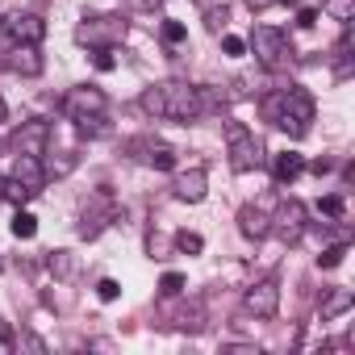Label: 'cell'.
I'll use <instances>...</instances> for the list:
<instances>
[{
    "mask_svg": "<svg viewBox=\"0 0 355 355\" xmlns=\"http://www.w3.org/2000/svg\"><path fill=\"white\" fill-rule=\"evenodd\" d=\"M263 117H268L272 125H280L288 138H305L309 125H313V96H309L301 84L276 88L272 96H263Z\"/></svg>",
    "mask_w": 355,
    "mask_h": 355,
    "instance_id": "cell-1",
    "label": "cell"
},
{
    "mask_svg": "<svg viewBox=\"0 0 355 355\" xmlns=\"http://www.w3.org/2000/svg\"><path fill=\"white\" fill-rule=\"evenodd\" d=\"M138 105L150 117H167V121H180V125H189V121H197L205 113L201 88H193V84H155V88L142 92Z\"/></svg>",
    "mask_w": 355,
    "mask_h": 355,
    "instance_id": "cell-2",
    "label": "cell"
},
{
    "mask_svg": "<svg viewBox=\"0 0 355 355\" xmlns=\"http://www.w3.org/2000/svg\"><path fill=\"white\" fill-rule=\"evenodd\" d=\"M247 51H251V55H255L268 71H280V67H288V63H293L288 34H284V30H276V26H259V30L251 34Z\"/></svg>",
    "mask_w": 355,
    "mask_h": 355,
    "instance_id": "cell-3",
    "label": "cell"
},
{
    "mask_svg": "<svg viewBox=\"0 0 355 355\" xmlns=\"http://www.w3.org/2000/svg\"><path fill=\"white\" fill-rule=\"evenodd\" d=\"M226 155H230L234 171H251V167L263 163V146H259L255 130L243 125V121H226Z\"/></svg>",
    "mask_w": 355,
    "mask_h": 355,
    "instance_id": "cell-4",
    "label": "cell"
},
{
    "mask_svg": "<svg viewBox=\"0 0 355 355\" xmlns=\"http://www.w3.org/2000/svg\"><path fill=\"white\" fill-rule=\"evenodd\" d=\"M117 222V201H113V193H92L88 201H84V214H80V239H96L101 230H109Z\"/></svg>",
    "mask_w": 355,
    "mask_h": 355,
    "instance_id": "cell-5",
    "label": "cell"
},
{
    "mask_svg": "<svg viewBox=\"0 0 355 355\" xmlns=\"http://www.w3.org/2000/svg\"><path fill=\"white\" fill-rule=\"evenodd\" d=\"M0 34L9 42H26V46H42L46 38V21L38 13H13V17H0Z\"/></svg>",
    "mask_w": 355,
    "mask_h": 355,
    "instance_id": "cell-6",
    "label": "cell"
},
{
    "mask_svg": "<svg viewBox=\"0 0 355 355\" xmlns=\"http://www.w3.org/2000/svg\"><path fill=\"white\" fill-rule=\"evenodd\" d=\"M80 42H88L92 51H105V46H113V42H121L125 38V21H117V17H92L88 26H80V34H76Z\"/></svg>",
    "mask_w": 355,
    "mask_h": 355,
    "instance_id": "cell-7",
    "label": "cell"
},
{
    "mask_svg": "<svg viewBox=\"0 0 355 355\" xmlns=\"http://www.w3.org/2000/svg\"><path fill=\"white\" fill-rule=\"evenodd\" d=\"M105 92L101 88H92V84H84V88H71L67 96H63V113L71 117V121H80V117H92V113H105Z\"/></svg>",
    "mask_w": 355,
    "mask_h": 355,
    "instance_id": "cell-8",
    "label": "cell"
},
{
    "mask_svg": "<svg viewBox=\"0 0 355 355\" xmlns=\"http://www.w3.org/2000/svg\"><path fill=\"white\" fill-rule=\"evenodd\" d=\"M243 305H247V313H255V318H276V313H280V284H276V280L251 284L247 297H243Z\"/></svg>",
    "mask_w": 355,
    "mask_h": 355,
    "instance_id": "cell-9",
    "label": "cell"
},
{
    "mask_svg": "<svg viewBox=\"0 0 355 355\" xmlns=\"http://www.w3.org/2000/svg\"><path fill=\"white\" fill-rule=\"evenodd\" d=\"M0 67L13 71V76H38L42 71V55H38V46L13 42L9 51H0Z\"/></svg>",
    "mask_w": 355,
    "mask_h": 355,
    "instance_id": "cell-10",
    "label": "cell"
},
{
    "mask_svg": "<svg viewBox=\"0 0 355 355\" xmlns=\"http://www.w3.org/2000/svg\"><path fill=\"white\" fill-rule=\"evenodd\" d=\"M51 142V121H21V130L13 134V146L21 155H46Z\"/></svg>",
    "mask_w": 355,
    "mask_h": 355,
    "instance_id": "cell-11",
    "label": "cell"
},
{
    "mask_svg": "<svg viewBox=\"0 0 355 355\" xmlns=\"http://www.w3.org/2000/svg\"><path fill=\"white\" fill-rule=\"evenodd\" d=\"M272 230H276L284 243H297L301 230H305V205H301V201H284L280 214L272 218Z\"/></svg>",
    "mask_w": 355,
    "mask_h": 355,
    "instance_id": "cell-12",
    "label": "cell"
},
{
    "mask_svg": "<svg viewBox=\"0 0 355 355\" xmlns=\"http://www.w3.org/2000/svg\"><path fill=\"white\" fill-rule=\"evenodd\" d=\"M13 180H17V184H26V189L38 197V193H42V184H46L42 155H17V171H13Z\"/></svg>",
    "mask_w": 355,
    "mask_h": 355,
    "instance_id": "cell-13",
    "label": "cell"
},
{
    "mask_svg": "<svg viewBox=\"0 0 355 355\" xmlns=\"http://www.w3.org/2000/svg\"><path fill=\"white\" fill-rule=\"evenodd\" d=\"M130 150H142L138 159H146V163H150V167H159V171H171V167H175V150H171V146H163V142L134 138V142H130Z\"/></svg>",
    "mask_w": 355,
    "mask_h": 355,
    "instance_id": "cell-14",
    "label": "cell"
},
{
    "mask_svg": "<svg viewBox=\"0 0 355 355\" xmlns=\"http://www.w3.org/2000/svg\"><path fill=\"white\" fill-rule=\"evenodd\" d=\"M239 230H243L247 239H255V243H259V239H268V234H272V218H268L259 205H243V209H239Z\"/></svg>",
    "mask_w": 355,
    "mask_h": 355,
    "instance_id": "cell-15",
    "label": "cell"
},
{
    "mask_svg": "<svg viewBox=\"0 0 355 355\" xmlns=\"http://www.w3.org/2000/svg\"><path fill=\"white\" fill-rule=\"evenodd\" d=\"M201 197H205V167H193V171H184V175H175V201L197 205Z\"/></svg>",
    "mask_w": 355,
    "mask_h": 355,
    "instance_id": "cell-16",
    "label": "cell"
},
{
    "mask_svg": "<svg viewBox=\"0 0 355 355\" xmlns=\"http://www.w3.org/2000/svg\"><path fill=\"white\" fill-rule=\"evenodd\" d=\"M301 171H305V159H301L297 150H284V155H276V159H272V175H276V184H293Z\"/></svg>",
    "mask_w": 355,
    "mask_h": 355,
    "instance_id": "cell-17",
    "label": "cell"
},
{
    "mask_svg": "<svg viewBox=\"0 0 355 355\" xmlns=\"http://www.w3.org/2000/svg\"><path fill=\"white\" fill-rule=\"evenodd\" d=\"M351 305H355V293H351V288H330L326 301H322V318H326V322H330V318H343Z\"/></svg>",
    "mask_w": 355,
    "mask_h": 355,
    "instance_id": "cell-18",
    "label": "cell"
},
{
    "mask_svg": "<svg viewBox=\"0 0 355 355\" xmlns=\"http://www.w3.org/2000/svg\"><path fill=\"white\" fill-rule=\"evenodd\" d=\"M13 234H17V239H34V234H38V218L26 214V209H17V214H13Z\"/></svg>",
    "mask_w": 355,
    "mask_h": 355,
    "instance_id": "cell-19",
    "label": "cell"
},
{
    "mask_svg": "<svg viewBox=\"0 0 355 355\" xmlns=\"http://www.w3.org/2000/svg\"><path fill=\"white\" fill-rule=\"evenodd\" d=\"M76 125H80V134H84V138H101V134H109V125H105V113H92V117H80Z\"/></svg>",
    "mask_w": 355,
    "mask_h": 355,
    "instance_id": "cell-20",
    "label": "cell"
},
{
    "mask_svg": "<svg viewBox=\"0 0 355 355\" xmlns=\"http://www.w3.org/2000/svg\"><path fill=\"white\" fill-rule=\"evenodd\" d=\"M322 9H326L334 21H343V26H347V21H351V13H355V0H326Z\"/></svg>",
    "mask_w": 355,
    "mask_h": 355,
    "instance_id": "cell-21",
    "label": "cell"
},
{
    "mask_svg": "<svg viewBox=\"0 0 355 355\" xmlns=\"http://www.w3.org/2000/svg\"><path fill=\"white\" fill-rule=\"evenodd\" d=\"M318 214H326V218H343V214H347V201H343L338 193H326V197L318 201Z\"/></svg>",
    "mask_w": 355,
    "mask_h": 355,
    "instance_id": "cell-22",
    "label": "cell"
},
{
    "mask_svg": "<svg viewBox=\"0 0 355 355\" xmlns=\"http://www.w3.org/2000/svg\"><path fill=\"white\" fill-rule=\"evenodd\" d=\"M34 193L26 189V184H17V180H5V193H0V201H13V205H26Z\"/></svg>",
    "mask_w": 355,
    "mask_h": 355,
    "instance_id": "cell-23",
    "label": "cell"
},
{
    "mask_svg": "<svg viewBox=\"0 0 355 355\" xmlns=\"http://www.w3.org/2000/svg\"><path fill=\"white\" fill-rule=\"evenodd\" d=\"M184 38H189V26L184 21H163V42L167 46H180Z\"/></svg>",
    "mask_w": 355,
    "mask_h": 355,
    "instance_id": "cell-24",
    "label": "cell"
},
{
    "mask_svg": "<svg viewBox=\"0 0 355 355\" xmlns=\"http://www.w3.org/2000/svg\"><path fill=\"white\" fill-rule=\"evenodd\" d=\"M159 293H163V297L184 293V276H180V272H163V276H159Z\"/></svg>",
    "mask_w": 355,
    "mask_h": 355,
    "instance_id": "cell-25",
    "label": "cell"
},
{
    "mask_svg": "<svg viewBox=\"0 0 355 355\" xmlns=\"http://www.w3.org/2000/svg\"><path fill=\"white\" fill-rule=\"evenodd\" d=\"M343 255H347V243H334V247H326V251L318 255V268H338Z\"/></svg>",
    "mask_w": 355,
    "mask_h": 355,
    "instance_id": "cell-26",
    "label": "cell"
},
{
    "mask_svg": "<svg viewBox=\"0 0 355 355\" xmlns=\"http://www.w3.org/2000/svg\"><path fill=\"white\" fill-rule=\"evenodd\" d=\"M175 247H180L184 255H197V251L205 247V239H201V234H189V230H180V234H175Z\"/></svg>",
    "mask_w": 355,
    "mask_h": 355,
    "instance_id": "cell-27",
    "label": "cell"
},
{
    "mask_svg": "<svg viewBox=\"0 0 355 355\" xmlns=\"http://www.w3.org/2000/svg\"><path fill=\"white\" fill-rule=\"evenodd\" d=\"M46 167V180L51 175H67L71 167H76V155H59V159H51V163H42Z\"/></svg>",
    "mask_w": 355,
    "mask_h": 355,
    "instance_id": "cell-28",
    "label": "cell"
},
{
    "mask_svg": "<svg viewBox=\"0 0 355 355\" xmlns=\"http://www.w3.org/2000/svg\"><path fill=\"white\" fill-rule=\"evenodd\" d=\"M92 63H96V71H113V67H117V55H113V46L96 51V55H92Z\"/></svg>",
    "mask_w": 355,
    "mask_h": 355,
    "instance_id": "cell-29",
    "label": "cell"
},
{
    "mask_svg": "<svg viewBox=\"0 0 355 355\" xmlns=\"http://www.w3.org/2000/svg\"><path fill=\"white\" fill-rule=\"evenodd\" d=\"M222 51H226L230 59H239V55H247V42H243V38H234V34H226V38H222Z\"/></svg>",
    "mask_w": 355,
    "mask_h": 355,
    "instance_id": "cell-30",
    "label": "cell"
},
{
    "mask_svg": "<svg viewBox=\"0 0 355 355\" xmlns=\"http://www.w3.org/2000/svg\"><path fill=\"white\" fill-rule=\"evenodd\" d=\"M96 297H101V301H117V297H121V284H117V280H101V284H96Z\"/></svg>",
    "mask_w": 355,
    "mask_h": 355,
    "instance_id": "cell-31",
    "label": "cell"
},
{
    "mask_svg": "<svg viewBox=\"0 0 355 355\" xmlns=\"http://www.w3.org/2000/svg\"><path fill=\"white\" fill-rule=\"evenodd\" d=\"M297 26H301V30H313V26H318V9H301V13H297Z\"/></svg>",
    "mask_w": 355,
    "mask_h": 355,
    "instance_id": "cell-32",
    "label": "cell"
},
{
    "mask_svg": "<svg viewBox=\"0 0 355 355\" xmlns=\"http://www.w3.org/2000/svg\"><path fill=\"white\" fill-rule=\"evenodd\" d=\"M51 272H59V276H67V272H71V263H67V251L51 255Z\"/></svg>",
    "mask_w": 355,
    "mask_h": 355,
    "instance_id": "cell-33",
    "label": "cell"
},
{
    "mask_svg": "<svg viewBox=\"0 0 355 355\" xmlns=\"http://www.w3.org/2000/svg\"><path fill=\"white\" fill-rule=\"evenodd\" d=\"M13 343H17L13 326H9V322H0V347H13Z\"/></svg>",
    "mask_w": 355,
    "mask_h": 355,
    "instance_id": "cell-34",
    "label": "cell"
},
{
    "mask_svg": "<svg viewBox=\"0 0 355 355\" xmlns=\"http://www.w3.org/2000/svg\"><path fill=\"white\" fill-rule=\"evenodd\" d=\"M222 21H226V9H209V30H222Z\"/></svg>",
    "mask_w": 355,
    "mask_h": 355,
    "instance_id": "cell-35",
    "label": "cell"
},
{
    "mask_svg": "<svg viewBox=\"0 0 355 355\" xmlns=\"http://www.w3.org/2000/svg\"><path fill=\"white\" fill-rule=\"evenodd\" d=\"M226 351H230V355H255V347H247V343H230Z\"/></svg>",
    "mask_w": 355,
    "mask_h": 355,
    "instance_id": "cell-36",
    "label": "cell"
},
{
    "mask_svg": "<svg viewBox=\"0 0 355 355\" xmlns=\"http://www.w3.org/2000/svg\"><path fill=\"white\" fill-rule=\"evenodd\" d=\"M330 167H334L330 159H313V163H309V171H318V175H322V171H330Z\"/></svg>",
    "mask_w": 355,
    "mask_h": 355,
    "instance_id": "cell-37",
    "label": "cell"
},
{
    "mask_svg": "<svg viewBox=\"0 0 355 355\" xmlns=\"http://www.w3.org/2000/svg\"><path fill=\"white\" fill-rule=\"evenodd\" d=\"M251 9H268V5H276V0H247Z\"/></svg>",
    "mask_w": 355,
    "mask_h": 355,
    "instance_id": "cell-38",
    "label": "cell"
},
{
    "mask_svg": "<svg viewBox=\"0 0 355 355\" xmlns=\"http://www.w3.org/2000/svg\"><path fill=\"white\" fill-rule=\"evenodd\" d=\"M0 121H9V105H5V96H0Z\"/></svg>",
    "mask_w": 355,
    "mask_h": 355,
    "instance_id": "cell-39",
    "label": "cell"
},
{
    "mask_svg": "<svg viewBox=\"0 0 355 355\" xmlns=\"http://www.w3.org/2000/svg\"><path fill=\"white\" fill-rule=\"evenodd\" d=\"M0 193H5V180H0Z\"/></svg>",
    "mask_w": 355,
    "mask_h": 355,
    "instance_id": "cell-40",
    "label": "cell"
}]
</instances>
